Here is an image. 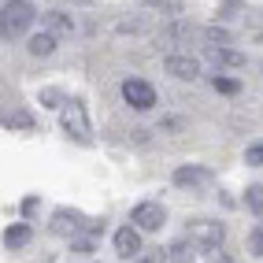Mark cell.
Instances as JSON below:
<instances>
[{"label":"cell","mask_w":263,"mask_h":263,"mask_svg":"<svg viewBox=\"0 0 263 263\" xmlns=\"http://www.w3.org/2000/svg\"><path fill=\"white\" fill-rule=\"evenodd\" d=\"M115 252L122 259H137V256H141V230H137V226H122V230H115Z\"/></svg>","instance_id":"8"},{"label":"cell","mask_w":263,"mask_h":263,"mask_svg":"<svg viewBox=\"0 0 263 263\" xmlns=\"http://www.w3.org/2000/svg\"><path fill=\"white\" fill-rule=\"evenodd\" d=\"M204 41L208 45H230L234 37H230V30H222V26H208L204 30Z\"/></svg>","instance_id":"17"},{"label":"cell","mask_w":263,"mask_h":263,"mask_svg":"<svg viewBox=\"0 0 263 263\" xmlns=\"http://www.w3.org/2000/svg\"><path fill=\"white\" fill-rule=\"evenodd\" d=\"M26 241H30V226H26V222L8 226V234H4V245H8V249H23Z\"/></svg>","instance_id":"14"},{"label":"cell","mask_w":263,"mask_h":263,"mask_svg":"<svg viewBox=\"0 0 263 263\" xmlns=\"http://www.w3.org/2000/svg\"><path fill=\"white\" fill-rule=\"evenodd\" d=\"M212 182V171L208 167H178L174 171V185H182V189H193V185H208Z\"/></svg>","instance_id":"10"},{"label":"cell","mask_w":263,"mask_h":263,"mask_svg":"<svg viewBox=\"0 0 263 263\" xmlns=\"http://www.w3.org/2000/svg\"><path fill=\"white\" fill-rule=\"evenodd\" d=\"M33 19H37V8L30 4V0H8L4 8H0V37H23V33L33 26Z\"/></svg>","instance_id":"1"},{"label":"cell","mask_w":263,"mask_h":263,"mask_svg":"<svg viewBox=\"0 0 263 263\" xmlns=\"http://www.w3.org/2000/svg\"><path fill=\"white\" fill-rule=\"evenodd\" d=\"M71 4H97V0H71Z\"/></svg>","instance_id":"26"},{"label":"cell","mask_w":263,"mask_h":263,"mask_svg":"<svg viewBox=\"0 0 263 263\" xmlns=\"http://www.w3.org/2000/svg\"><path fill=\"white\" fill-rule=\"evenodd\" d=\"M71 241H74V249H78L82 256H89V252H93V237H71Z\"/></svg>","instance_id":"21"},{"label":"cell","mask_w":263,"mask_h":263,"mask_svg":"<svg viewBox=\"0 0 263 263\" xmlns=\"http://www.w3.org/2000/svg\"><path fill=\"white\" fill-rule=\"evenodd\" d=\"M212 85H215V93H226V97L241 93V82H237V78H226V74H215V78H212Z\"/></svg>","instance_id":"15"},{"label":"cell","mask_w":263,"mask_h":263,"mask_svg":"<svg viewBox=\"0 0 263 263\" xmlns=\"http://www.w3.org/2000/svg\"><path fill=\"white\" fill-rule=\"evenodd\" d=\"M63 130H67V137H74V141L89 145L93 126H89V111H85L82 100H67V104H63Z\"/></svg>","instance_id":"2"},{"label":"cell","mask_w":263,"mask_h":263,"mask_svg":"<svg viewBox=\"0 0 263 263\" xmlns=\"http://www.w3.org/2000/svg\"><path fill=\"white\" fill-rule=\"evenodd\" d=\"M245 163H249V167H263V141H259V145H249V152H245Z\"/></svg>","instance_id":"19"},{"label":"cell","mask_w":263,"mask_h":263,"mask_svg":"<svg viewBox=\"0 0 263 263\" xmlns=\"http://www.w3.org/2000/svg\"><path fill=\"white\" fill-rule=\"evenodd\" d=\"M8 108H11V97H8V89H4V82H0V119L8 115Z\"/></svg>","instance_id":"23"},{"label":"cell","mask_w":263,"mask_h":263,"mask_svg":"<svg viewBox=\"0 0 263 263\" xmlns=\"http://www.w3.org/2000/svg\"><path fill=\"white\" fill-rule=\"evenodd\" d=\"M122 100H126L134 111H148V108H156V89L145 78H126L122 82Z\"/></svg>","instance_id":"4"},{"label":"cell","mask_w":263,"mask_h":263,"mask_svg":"<svg viewBox=\"0 0 263 263\" xmlns=\"http://www.w3.org/2000/svg\"><path fill=\"white\" fill-rule=\"evenodd\" d=\"M189 241L197 245V249H204V252L222 249V241H226V222H215V219H197V222H189Z\"/></svg>","instance_id":"3"},{"label":"cell","mask_w":263,"mask_h":263,"mask_svg":"<svg viewBox=\"0 0 263 263\" xmlns=\"http://www.w3.org/2000/svg\"><path fill=\"white\" fill-rule=\"evenodd\" d=\"M245 204H249V212L263 215V182H259V185H249V193H245Z\"/></svg>","instance_id":"16"},{"label":"cell","mask_w":263,"mask_h":263,"mask_svg":"<svg viewBox=\"0 0 263 263\" xmlns=\"http://www.w3.org/2000/svg\"><path fill=\"white\" fill-rule=\"evenodd\" d=\"M130 222L137 226V230H145V234H156L167 222V212H163V204H156V200H141L130 212Z\"/></svg>","instance_id":"5"},{"label":"cell","mask_w":263,"mask_h":263,"mask_svg":"<svg viewBox=\"0 0 263 263\" xmlns=\"http://www.w3.org/2000/svg\"><path fill=\"white\" fill-rule=\"evenodd\" d=\"M41 104L45 108H60V104H67V100H63L60 89H41Z\"/></svg>","instance_id":"18"},{"label":"cell","mask_w":263,"mask_h":263,"mask_svg":"<svg viewBox=\"0 0 263 263\" xmlns=\"http://www.w3.org/2000/svg\"><path fill=\"white\" fill-rule=\"evenodd\" d=\"M167 74L182 78V82H197L200 78V60L197 56H185V52H174V56H167Z\"/></svg>","instance_id":"7"},{"label":"cell","mask_w":263,"mask_h":263,"mask_svg":"<svg viewBox=\"0 0 263 263\" xmlns=\"http://www.w3.org/2000/svg\"><path fill=\"white\" fill-rule=\"evenodd\" d=\"M82 230H89V222L82 219V212H71V208H60V212L52 215V234H60V237H78Z\"/></svg>","instance_id":"6"},{"label":"cell","mask_w":263,"mask_h":263,"mask_svg":"<svg viewBox=\"0 0 263 263\" xmlns=\"http://www.w3.org/2000/svg\"><path fill=\"white\" fill-rule=\"evenodd\" d=\"M208 263H234L226 252H219V249H212V256H208Z\"/></svg>","instance_id":"24"},{"label":"cell","mask_w":263,"mask_h":263,"mask_svg":"<svg viewBox=\"0 0 263 263\" xmlns=\"http://www.w3.org/2000/svg\"><path fill=\"white\" fill-rule=\"evenodd\" d=\"M41 23H45V30L52 33V37H71V33H74L71 15H63V11H45Z\"/></svg>","instance_id":"11"},{"label":"cell","mask_w":263,"mask_h":263,"mask_svg":"<svg viewBox=\"0 0 263 263\" xmlns=\"http://www.w3.org/2000/svg\"><path fill=\"white\" fill-rule=\"evenodd\" d=\"M134 263H163V256H137Z\"/></svg>","instance_id":"25"},{"label":"cell","mask_w":263,"mask_h":263,"mask_svg":"<svg viewBox=\"0 0 263 263\" xmlns=\"http://www.w3.org/2000/svg\"><path fill=\"white\" fill-rule=\"evenodd\" d=\"M152 8H163V11H171V15H178V0H148Z\"/></svg>","instance_id":"22"},{"label":"cell","mask_w":263,"mask_h":263,"mask_svg":"<svg viewBox=\"0 0 263 263\" xmlns=\"http://www.w3.org/2000/svg\"><path fill=\"white\" fill-rule=\"evenodd\" d=\"M193 249H197V245H193L189 237L185 241H174L171 249H167V259L171 263H193Z\"/></svg>","instance_id":"13"},{"label":"cell","mask_w":263,"mask_h":263,"mask_svg":"<svg viewBox=\"0 0 263 263\" xmlns=\"http://www.w3.org/2000/svg\"><path fill=\"white\" fill-rule=\"evenodd\" d=\"M56 41L60 37H52V33L48 30H41V33H33V37H30V56H52V52H56Z\"/></svg>","instance_id":"12"},{"label":"cell","mask_w":263,"mask_h":263,"mask_svg":"<svg viewBox=\"0 0 263 263\" xmlns=\"http://www.w3.org/2000/svg\"><path fill=\"white\" fill-rule=\"evenodd\" d=\"M204 56L212 60L215 67H245V56H241L237 48H230V45H208Z\"/></svg>","instance_id":"9"},{"label":"cell","mask_w":263,"mask_h":263,"mask_svg":"<svg viewBox=\"0 0 263 263\" xmlns=\"http://www.w3.org/2000/svg\"><path fill=\"white\" fill-rule=\"evenodd\" d=\"M249 252L252 256H263V226H256V230L249 234Z\"/></svg>","instance_id":"20"}]
</instances>
